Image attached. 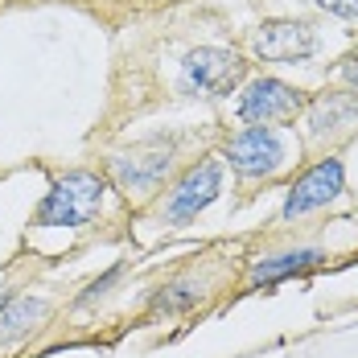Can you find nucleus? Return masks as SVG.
Instances as JSON below:
<instances>
[{
    "mask_svg": "<svg viewBox=\"0 0 358 358\" xmlns=\"http://www.w3.org/2000/svg\"><path fill=\"white\" fill-rule=\"evenodd\" d=\"M251 54L264 58V62H309L317 54V29L309 21H264L255 34H251Z\"/></svg>",
    "mask_w": 358,
    "mask_h": 358,
    "instance_id": "nucleus-9",
    "label": "nucleus"
},
{
    "mask_svg": "<svg viewBox=\"0 0 358 358\" xmlns=\"http://www.w3.org/2000/svg\"><path fill=\"white\" fill-rule=\"evenodd\" d=\"M317 259H325L322 248H296V251H280V255H264L251 264V280L255 285H276L285 276H296L305 268H313Z\"/></svg>",
    "mask_w": 358,
    "mask_h": 358,
    "instance_id": "nucleus-11",
    "label": "nucleus"
},
{
    "mask_svg": "<svg viewBox=\"0 0 358 358\" xmlns=\"http://www.w3.org/2000/svg\"><path fill=\"white\" fill-rule=\"evenodd\" d=\"M358 132V91H325L305 108V136L313 148L342 144Z\"/></svg>",
    "mask_w": 358,
    "mask_h": 358,
    "instance_id": "nucleus-8",
    "label": "nucleus"
},
{
    "mask_svg": "<svg viewBox=\"0 0 358 358\" xmlns=\"http://www.w3.org/2000/svg\"><path fill=\"white\" fill-rule=\"evenodd\" d=\"M50 317V301L41 296H0V346L21 342Z\"/></svg>",
    "mask_w": 358,
    "mask_h": 358,
    "instance_id": "nucleus-10",
    "label": "nucleus"
},
{
    "mask_svg": "<svg viewBox=\"0 0 358 358\" xmlns=\"http://www.w3.org/2000/svg\"><path fill=\"white\" fill-rule=\"evenodd\" d=\"M309 108L305 91L288 87L280 78H251L248 87L239 91V103H235V115L251 124V128H276V124H292L301 111Z\"/></svg>",
    "mask_w": 358,
    "mask_h": 358,
    "instance_id": "nucleus-5",
    "label": "nucleus"
},
{
    "mask_svg": "<svg viewBox=\"0 0 358 358\" xmlns=\"http://www.w3.org/2000/svg\"><path fill=\"white\" fill-rule=\"evenodd\" d=\"M288 144L276 128H239L222 141V165H231L243 181H268L285 169Z\"/></svg>",
    "mask_w": 358,
    "mask_h": 358,
    "instance_id": "nucleus-4",
    "label": "nucleus"
},
{
    "mask_svg": "<svg viewBox=\"0 0 358 358\" xmlns=\"http://www.w3.org/2000/svg\"><path fill=\"white\" fill-rule=\"evenodd\" d=\"M317 8L334 13V17H342V21H355L358 17V0H317Z\"/></svg>",
    "mask_w": 358,
    "mask_h": 358,
    "instance_id": "nucleus-13",
    "label": "nucleus"
},
{
    "mask_svg": "<svg viewBox=\"0 0 358 358\" xmlns=\"http://www.w3.org/2000/svg\"><path fill=\"white\" fill-rule=\"evenodd\" d=\"M243 78H248V62H243L235 50L202 45V50H189V54H185L178 91L181 95H198V99H222V95H231Z\"/></svg>",
    "mask_w": 358,
    "mask_h": 358,
    "instance_id": "nucleus-3",
    "label": "nucleus"
},
{
    "mask_svg": "<svg viewBox=\"0 0 358 358\" xmlns=\"http://www.w3.org/2000/svg\"><path fill=\"white\" fill-rule=\"evenodd\" d=\"M108 198V178H99L95 169H71L50 185V194L37 202L34 227H87L95 222Z\"/></svg>",
    "mask_w": 358,
    "mask_h": 358,
    "instance_id": "nucleus-1",
    "label": "nucleus"
},
{
    "mask_svg": "<svg viewBox=\"0 0 358 358\" xmlns=\"http://www.w3.org/2000/svg\"><path fill=\"white\" fill-rule=\"evenodd\" d=\"M222 173H227L222 157H202V161H194V165L165 189V202L157 206V222H161V227H185V222H194V218L222 194Z\"/></svg>",
    "mask_w": 358,
    "mask_h": 358,
    "instance_id": "nucleus-2",
    "label": "nucleus"
},
{
    "mask_svg": "<svg viewBox=\"0 0 358 358\" xmlns=\"http://www.w3.org/2000/svg\"><path fill=\"white\" fill-rule=\"evenodd\" d=\"M342 194H346V165H342V157L325 152L313 169H305L301 178L288 185L280 218H285V222L309 218V215H317V210H325V206H334Z\"/></svg>",
    "mask_w": 358,
    "mask_h": 358,
    "instance_id": "nucleus-6",
    "label": "nucleus"
},
{
    "mask_svg": "<svg viewBox=\"0 0 358 358\" xmlns=\"http://www.w3.org/2000/svg\"><path fill=\"white\" fill-rule=\"evenodd\" d=\"M120 276H124V264H111V268L103 272V276H99V280H91V285H87V292H83V296H78L74 305H78V309H91V305H95L99 296H108V288L115 285Z\"/></svg>",
    "mask_w": 358,
    "mask_h": 358,
    "instance_id": "nucleus-12",
    "label": "nucleus"
},
{
    "mask_svg": "<svg viewBox=\"0 0 358 358\" xmlns=\"http://www.w3.org/2000/svg\"><path fill=\"white\" fill-rule=\"evenodd\" d=\"M338 74H342V83H346L350 91H358V45L342 58V62H338Z\"/></svg>",
    "mask_w": 358,
    "mask_h": 358,
    "instance_id": "nucleus-14",
    "label": "nucleus"
},
{
    "mask_svg": "<svg viewBox=\"0 0 358 358\" xmlns=\"http://www.w3.org/2000/svg\"><path fill=\"white\" fill-rule=\"evenodd\" d=\"M173 144H141V148H132V152H120V157H111L108 161V178L124 189V198H148V194H157L165 178H169V169H173Z\"/></svg>",
    "mask_w": 358,
    "mask_h": 358,
    "instance_id": "nucleus-7",
    "label": "nucleus"
}]
</instances>
